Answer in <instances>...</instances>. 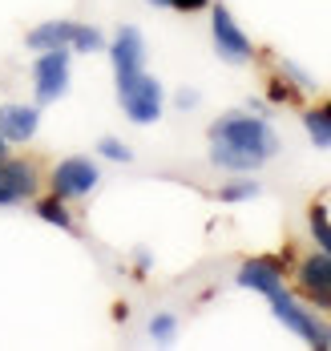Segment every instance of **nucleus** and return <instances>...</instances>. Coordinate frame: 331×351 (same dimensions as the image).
Returning <instances> with one entry per match:
<instances>
[{
  "instance_id": "f257e3e1",
  "label": "nucleus",
  "mask_w": 331,
  "mask_h": 351,
  "mask_svg": "<svg viewBox=\"0 0 331 351\" xmlns=\"http://www.w3.org/2000/svg\"><path fill=\"white\" fill-rule=\"evenodd\" d=\"M275 154H279V138L255 113L230 109V113H222L219 121L210 125V162L222 166V170H230V174L258 170Z\"/></svg>"
},
{
  "instance_id": "f03ea898",
  "label": "nucleus",
  "mask_w": 331,
  "mask_h": 351,
  "mask_svg": "<svg viewBox=\"0 0 331 351\" xmlns=\"http://www.w3.org/2000/svg\"><path fill=\"white\" fill-rule=\"evenodd\" d=\"M117 97H121V109H125V117L134 125H154L162 117V101H166L162 97V85L146 69L125 77V81H117Z\"/></svg>"
},
{
  "instance_id": "7ed1b4c3",
  "label": "nucleus",
  "mask_w": 331,
  "mask_h": 351,
  "mask_svg": "<svg viewBox=\"0 0 331 351\" xmlns=\"http://www.w3.org/2000/svg\"><path fill=\"white\" fill-rule=\"evenodd\" d=\"M267 299H271V311H275V319H279V323H287L299 339H307L311 348H331V327H328V323H319V319L311 315V311H307L295 295H287V291L279 287V291H271Z\"/></svg>"
},
{
  "instance_id": "20e7f679",
  "label": "nucleus",
  "mask_w": 331,
  "mask_h": 351,
  "mask_svg": "<svg viewBox=\"0 0 331 351\" xmlns=\"http://www.w3.org/2000/svg\"><path fill=\"white\" fill-rule=\"evenodd\" d=\"M210 33H214V49H219L222 61H230V65H247V61L255 57V45H251L247 33L234 25V16H230L226 4H214V8H210Z\"/></svg>"
},
{
  "instance_id": "39448f33",
  "label": "nucleus",
  "mask_w": 331,
  "mask_h": 351,
  "mask_svg": "<svg viewBox=\"0 0 331 351\" xmlns=\"http://www.w3.org/2000/svg\"><path fill=\"white\" fill-rule=\"evenodd\" d=\"M33 85H37V106H49L65 97L69 89V53L65 49H45L33 65Z\"/></svg>"
},
{
  "instance_id": "423d86ee",
  "label": "nucleus",
  "mask_w": 331,
  "mask_h": 351,
  "mask_svg": "<svg viewBox=\"0 0 331 351\" xmlns=\"http://www.w3.org/2000/svg\"><path fill=\"white\" fill-rule=\"evenodd\" d=\"M97 178H101L97 162H89V158H65L49 174V186H53L57 198H81V194H89L97 186Z\"/></svg>"
},
{
  "instance_id": "0eeeda50",
  "label": "nucleus",
  "mask_w": 331,
  "mask_h": 351,
  "mask_svg": "<svg viewBox=\"0 0 331 351\" xmlns=\"http://www.w3.org/2000/svg\"><path fill=\"white\" fill-rule=\"evenodd\" d=\"M110 57H113V73H117V81L142 73L146 69V40H142V33H138L134 25H121L117 36H113V45H110Z\"/></svg>"
},
{
  "instance_id": "6e6552de",
  "label": "nucleus",
  "mask_w": 331,
  "mask_h": 351,
  "mask_svg": "<svg viewBox=\"0 0 331 351\" xmlns=\"http://www.w3.org/2000/svg\"><path fill=\"white\" fill-rule=\"evenodd\" d=\"M299 287L307 291L315 307H331V258L323 250L299 263Z\"/></svg>"
},
{
  "instance_id": "1a4fd4ad",
  "label": "nucleus",
  "mask_w": 331,
  "mask_h": 351,
  "mask_svg": "<svg viewBox=\"0 0 331 351\" xmlns=\"http://www.w3.org/2000/svg\"><path fill=\"white\" fill-rule=\"evenodd\" d=\"M33 194H37V170L29 162H4L0 158V198H4V206L25 202Z\"/></svg>"
},
{
  "instance_id": "9d476101",
  "label": "nucleus",
  "mask_w": 331,
  "mask_h": 351,
  "mask_svg": "<svg viewBox=\"0 0 331 351\" xmlns=\"http://www.w3.org/2000/svg\"><path fill=\"white\" fill-rule=\"evenodd\" d=\"M37 125H40V113L37 106H0V138L4 141H29L37 138Z\"/></svg>"
},
{
  "instance_id": "9b49d317",
  "label": "nucleus",
  "mask_w": 331,
  "mask_h": 351,
  "mask_svg": "<svg viewBox=\"0 0 331 351\" xmlns=\"http://www.w3.org/2000/svg\"><path fill=\"white\" fill-rule=\"evenodd\" d=\"M238 287L258 291V295H271V291L283 287V267H279L275 258H251V263H243V271H238Z\"/></svg>"
},
{
  "instance_id": "f8f14e48",
  "label": "nucleus",
  "mask_w": 331,
  "mask_h": 351,
  "mask_svg": "<svg viewBox=\"0 0 331 351\" xmlns=\"http://www.w3.org/2000/svg\"><path fill=\"white\" fill-rule=\"evenodd\" d=\"M73 29L77 21H45V25H37L33 33H29V49H37V53H45V49H65V45H73Z\"/></svg>"
},
{
  "instance_id": "ddd939ff",
  "label": "nucleus",
  "mask_w": 331,
  "mask_h": 351,
  "mask_svg": "<svg viewBox=\"0 0 331 351\" xmlns=\"http://www.w3.org/2000/svg\"><path fill=\"white\" fill-rule=\"evenodd\" d=\"M303 125L319 149H331V106H315L303 113Z\"/></svg>"
},
{
  "instance_id": "4468645a",
  "label": "nucleus",
  "mask_w": 331,
  "mask_h": 351,
  "mask_svg": "<svg viewBox=\"0 0 331 351\" xmlns=\"http://www.w3.org/2000/svg\"><path fill=\"white\" fill-rule=\"evenodd\" d=\"M37 218L53 222V226H61V230H73V214L65 210V198H57V194L37 202Z\"/></svg>"
},
{
  "instance_id": "2eb2a0df",
  "label": "nucleus",
  "mask_w": 331,
  "mask_h": 351,
  "mask_svg": "<svg viewBox=\"0 0 331 351\" xmlns=\"http://www.w3.org/2000/svg\"><path fill=\"white\" fill-rule=\"evenodd\" d=\"M311 239H315L319 250L331 258V222H328V210H323V206H311Z\"/></svg>"
},
{
  "instance_id": "dca6fc26",
  "label": "nucleus",
  "mask_w": 331,
  "mask_h": 351,
  "mask_svg": "<svg viewBox=\"0 0 331 351\" xmlns=\"http://www.w3.org/2000/svg\"><path fill=\"white\" fill-rule=\"evenodd\" d=\"M73 49H81V53H97V49H106V36L97 33L93 25H77L73 29Z\"/></svg>"
},
{
  "instance_id": "f3484780",
  "label": "nucleus",
  "mask_w": 331,
  "mask_h": 351,
  "mask_svg": "<svg viewBox=\"0 0 331 351\" xmlns=\"http://www.w3.org/2000/svg\"><path fill=\"white\" fill-rule=\"evenodd\" d=\"M222 202H247V198H258V182H230L219 190Z\"/></svg>"
},
{
  "instance_id": "a211bd4d",
  "label": "nucleus",
  "mask_w": 331,
  "mask_h": 351,
  "mask_svg": "<svg viewBox=\"0 0 331 351\" xmlns=\"http://www.w3.org/2000/svg\"><path fill=\"white\" fill-rule=\"evenodd\" d=\"M101 158H110V162H134V154H130V145H121V141H113V138H101Z\"/></svg>"
},
{
  "instance_id": "6ab92c4d",
  "label": "nucleus",
  "mask_w": 331,
  "mask_h": 351,
  "mask_svg": "<svg viewBox=\"0 0 331 351\" xmlns=\"http://www.w3.org/2000/svg\"><path fill=\"white\" fill-rule=\"evenodd\" d=\"M149 335H154V339H170V335H174V315H154Z\"/></svg>"
},
{
  "instance_id": "aec40b11",
  "label": "nucleus",
  "mask_w": 331,
  "mask_h": 351,
  "mask_svg": "<svg viewBox=\"0 0 331 351\" xmlns=\"http://www.w3.org/2000/svg\"><path fill=\"white\" fill-rule=\"evenodd\" d=\"M170 8H178V12H198V8H206V0H170Z\"/></svg>"
},
{
  "instance_id": "412c9836",
  "label": "nucleus",
  "mask_w": 331,
  "mask_h": 351,
  "mask_svg": "<svg viewBox=\"0 0 331 351\" xmlns=\"http://www.w3.org/2000/svg\"><path fill=\"white\" fill-rule=\"evenodd\" d=\"M194 101H198L194 89H182V93H178V109H194Z\"/></svg>"
},
{
  "instance_id": "4be33fe9",
  "label": "nucleus",
  "mask_w": 331,
  "mask_h": 351,
  "mask_svg": "<svg viewBox=\"0 0 331 351\" xmlns=\"http://www.w3.org/2000/svg\"><path fill=\"white\" fill-rule=\"evenodd\" d=\"M287 77H291L295 85H303V89H311V77H303V73L295 69V65H287Z\"/></svg>"
},
{
  "instance_id": "5701e85b",
  "label": "nucleus",
  "mask_w": 331,
  "mask_h": 351,
  "mask_svg": "<svg viewBox=\"0 0 331 351\" xmlns=\"http://www.w3.org/2000/svg\"><path fill=\"white\" fill-rule=\"evenodd\" d=\"M149 4H158V8H170V0H149Z\"/></svg>"
},
{
  "instance_id": "b1692460",
  "label": "nucleus",
  "mask_w": 331,
  "mask_h": 351,
  "mask_svg": "<svg viewBox=\"0 0 331 351\" xmlns=\"http://www.w3.org/2000/svg\"><path fill=\"white\" fill-rule=\"evenodd\" d=\"M4 149H8V141H4V138H0V158H4Z\"/></svg>"
},
{
  "instance_id": "393cba45",
  "label": "nucleus",
  "mask_w": 331,
  "mask_h": 351,
  "mask_svg": "<svg viewBox=\"0 0 331 351\" xmlns=\"http://www.w3.org/2000/svg\"><path fill=\"white\" fill-rule=\"evenodd\" d=\"M0 206H4V198H0Z\"/></svg>"
}]
</instances>
